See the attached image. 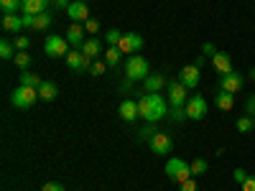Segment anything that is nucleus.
<instances>
[{"mask_svg": "<svg viewBox=\"0 0 255 191\" xmlns=\"http://www.w3.org/2000/svg\"><path fill=\"white\" fill-rule=\"evenodd\" d=\"M15 67H18L20 72L31 67V56H28V51H18V54H15Z\"/></svg>", "mask_w": 255, "mask_h": 191, "instance_id": "obj_30", "label": "nucleus"}, {"mask_svg": "<svg viewBox=\"0 0 255 191\" xmlns=\"http://www.w3.org/2000/svg\"><path fill=\"white\" fill-rule=\"evenodd\" d=\"M199 79H202V69L197 67V64H189V67H184V69L179 72V82L184 84L186 90L199 87Z\"/></svg>", "mask_w": 255, "mask_h": 191, "instance_id": "obj_9", "label": "nucleus"}, {"mask_svg": "<svg viewBox=\"0 0 255 191\" xmlns=\"http://www.w3.org/2000/svg\"><path fill=\"white\" fill-rule=\"evenodd\" d=\"M215 104H217V110H222V112H230L232 107H235V95H232V92H225V90H217Z\"/></svg>", "mask_w": 255, "mask_h": 191, "instance_id": "obj_21", "label": "nucleus"}, {"mask_svg": "<svg viewBox=\"0 0 255 191\" xmlns=\"http://www.w3.org/2000/svg\"><path fill=\"white\" fill-rule=\"evenodd\" d=\"M163 171H166L168 179L176 181V184H184V181L191 179V166L184 158H168L166 166H163Z\"/></svg>", "mask_w": 255, "mask_h": 191, "instance_id": "obj_4", "label": "nucleus"}, {"mask_svg": "<svg viewBox=\"0 0 255 191\" xmlns=\"http://www.w3.org/2000/svg\"><path fill=\"white\" fill-rule=\"evenodd\" d=\"M184 107H186V117H189V120H204L209 104H207V99H204L202 95H191V97L186 99Z\"/></svg>", "mask_w": 255, "mask_h": 191, "instance_id": "obj_6", "label": "nucleus"}, {"mask_svg": "<svg viewBox=\"0 0 255 191\" xmlns=\"http://www.w3.org/2000/svg\"><path fill=\"white\" fill-rule=\"evenodd\" d=\"M41 82H44V79H41L36 72H31V69H23V72H20V84H23V87H33V90H38V87H41Z\"/></svg>", "mask_w": 255, "mask_h": 191, "instance_id": "obj_24", "label": "nucleus"}, {"mask_svg": "<svg viewBox=\"0 0 255 191\" xmlns=\"http://www.w3.org/2000/svg\"><path fill=\"white\" fill-rule=\"evenodd\" d=\"M240 189H243V191H255V176H248L245 184H243Z\"/></svg>", "mask_w": 255, "mask_h": 191, "instance_id": "obj_40", "label": "nucleus"}, {"mask_svg": "<svg viewBox=\"0 0 255 191\" xmlns=\"http://www.w3.org/2000/svg\"><path fill=\"white\" fill-rule=\"evenodd\" d=\"M179 191H199V184H197V179L191 176L189 181H184V184H179Z\"/></svg>", "mask_w": 255, "mask_h": 191, "instance_id": "obj_35", "label": "nucleus"}, {"mask_svg": "<svg viewBox=\"0 0 255 191\" xmlns=\"http://www.w3.org/2000/svg\"><path fill=\"white\" fill-rule=\"evenodd\" d=\"M28 46H31V41H28L26 36H18V38H15V49H18V51H28Z\"/></svg>", "mask_w": 255, "mask_h": 191, "instance_id": "obj_37", "label": "nucleus"}, {"mask_svg": "<svg viewBox=\"0 0 255 191\" xmlns=\"http://www.w3.org/2000/svg\"><path fill=\"white\" fill-rule=\"evenodd\" d=\"M0 59H3V61H10V59H15V44H10L8 38H3V41H0Z\"/></svg>", "mask_w": 255, "mask_h": 191, "instance_id": "obj_27", "label": "nucleus"}, {"mask_svg": "<svg viewBox=\"0 0 255 191\" xmlns=\"http://www.w3.org/2000/svg\"><path fill=\"white\" fill-rule=\"evenodd\" d=\"M84 56H90V59H97V56H102V38H97V36H90L87 41H84V46L79 49Z\"/></svg>", "mask_w": 255, "mask_h": 191, "instance_id": "obj_18", "label": "nucleus"}, {"mask_svg": "<svg viewBox=\"0 0 255 191\" xmlns=\"http://www.w3.org/2000/svg\"><path fill=\"white\" fill-rule=\"evenodd\" d=\"M87 38H90V33H87V28H84V23H72L67 28V41H69V46H74V49H82Z\"/></svg>", "mask_w": 255, "mask_h": 191, "instance_id": "obj_13", "label": "nucleus"}, {"mask_svg": "<svg viewBox=\"0 0 255 191\" xmlns=\"http://www.w3.org/2000/svg\"><path fill=\"white\" fill-rule=\"evenodd\" d=\"M212 67L217 69L220 77H222V74H230V72H235V69H232V56H230L227 51H220V49H217L215 56H212Z\"/></svg>", "mask_w": 255, "mask_h": 191, "instance_id": "obj_16", "label": "nucleus"}, {"mask_svg": "<svg viewBox=\"0 0 255 191\" xmlns=\"http://www.w3.org/2000/svg\"><path fill=\"white\" fill-rule=\"evenodd\" d=\"M250 77H253V79H255V69H253V72H250Z\"/></svg>", "mask_w": 255, "mask_h": 191, "instance_id": "obj_44", "label": "nucleus"}, {"mask_svg": "<svg viewBox=\"0 0 255 191\" xmlns=\"http://www.w3.org/2000/svg\"><path fill=\"white\" fill-rule=\"evenodd\" d=\"M0 10H3V15L20 13V0H0Z\"/></svg>", "mask_w": 255, "mask_h": 191, "instance_id": "obj_28", "label": "nucleus"}, {"mask_svg": "<svg viewBox=\"0 0 255 191\" xmlns=\"http://www.w3.org/2000/svg\"><path fill=\"white\" fill-rule=\"evenodd\" d=\"M56 95H59V87L54 82H41V87H38V99H44V102H51V99H56Z\"/></svg>", "mask_w": 255, "mask_h": 191, "instance_id": "obj_22", "label": "nucleus"}, {"mask_svg": "<svg viewBox=\"0 0 255 191\" xmlns=\"http://www.w3.org/2000/svg\"><path fill=\"white\" fill-rule=\"evenodd\" d=\"M243 84H245V79H243V74L240 72H230V74H222L220 77V87L217 90H225V92H240L243 90Z\"/></svg>", "mask_w": 255, "mask_h": 191, "instance_id": "obj_11", "label": "nucleus"}, {"mask_svg": "<svg viewBox=\"0 0 255 191\" xmlns=\"http://www.w3.org/2000/svg\"><path fill=\"white\" fill-rule=\"evenodd\" d=\"M118 115H120L125 122H133L135 117H140V112H138V102H133V99H123V102H120V107H118Z\"/></svg>", "mask_w": 255, "mask_h": 191, "instance_id": "obj_17", "label": "nucleus"}, {"mask_svg": "<svg viewBox=\"0 0 255 191\" xmlns=\"http://www.w3.org/2000/svg\"><path fill=\"white\" fill-rule=\"evenodd\" d=\"M148 145H151V151L156 156H168L171 148H174V140H171V135H166V133H156L151 140H148Z\"/></svg>", "mask_w": 255, "mask_h": 191, "instance_id": "obj_10", "label": "nucleus"}, {"mask_svg": "<svg viewBox=\"0 0 255 191\" xmlns=\"http://www.w3.org/2000/svg\"><path fill=\"white\" fill-rule=\"evenodd\" d=\"M168 110H171V104L166 102V97H161V92H151V95H143L138 99V112L145 122H158L168 115Z\"/></svg>", "mask_w": 255, "mask_h": 191, "instance_id": "obj_1", "label": "nucleus"}, {"mask_svg": "<svg viewBox=\"0 0 255 191\" xmlns=\"http://www.w3.org/2000/svg\"><path fill=\"white\" fill-rule=\"evenodd\" d=\"M0 26H3V31L8 33H18V31H23V15H3V20H0Z\"/></svg>", "mask_w": 255, "mask_h": 191, "instance_id": "obj_19", "label": "nucleus"}, {"mask_svg": "<svg viewBox=\"0 0 255 191\" xmlns=\"http://www.w3.org/2000/svg\"><path fill=\"white\" fill-rule=\"evenodd\" d=\"M166 87V77L163 74H148L145 79H143V90L151 95V92H161Z\"/></svg>", "mask_w": 255, "mask_h": 191, "instance_id": "obj_20", "label": "nucleus"}, {"mask_svg": "<svg viewBox=\"0 0 255 191\" xmlns=\"http://www.w3.org/2000/svg\"><path fill=\"white\" fill-rule=\"evenodd\" d=\"M125 54L118 49V46H110L108 51H105V64H108V67L113 69V67H118V64H120V59H123Z\"/></svg>", "mask_w": 255, "mask_h": 191, "instance_id": "obj_25", "label": "nucleus"}, {"mask_svg": "<svg viewBox=\"0 0 255 191\" xmlns=\"http://www.w3.org/2000/svg\"><path fill=\"white\" fill-rule=\"evenodd\" d=\"M84 3H92V0H84Z\"/></svg>", "mask_w": 255, "mask_h": 191, "instance_id": "obj_45", "label": "nucleus"}, {"mask_svg": "<svg viewBox=\"0 0 255 191\" xmlns=\"http://www.w3.org/2000/svg\"><path fill=\"white\" fill-rule=\"evenodd\" d=\"M67 67H69L72 72H77V74H82V72H90V67H92V59H90V56H84L79 49H72V51L67 54Z\"/></svg>", "mask_w": 255, "mask_h": 191, "instance_id": "obj_7", "label": "nucleus"}, {"mask_svg": "<svg viewBox=\"0 0 255 191\" xmlns=\"http://www.w3.org/2000/svg\"><path fill=\"white\" fill-rule=\"evenodd\" d=\"M51 0H20V13L23 15H41L46 13Z\"/></svg>", "mask_w": 255, "mask_h": 191, "instance_id": "obj_15", "label": "nucleus"}, {"mask_svg": "<svg viewBox=\"0 0 255 191\" xmlns=\"http://www.w3.org/2000/svg\"><path fill=\"white\" fill-rule=\"evenodd\" d=\"M189 166H191V176H202V174H207V168H209V163L204 158H194Z\"/></svg>", "mask_w": 255, "mask_h": 191, "instance_id": "obj_29", "label": "nucleus"}, {"mask_svg": "<svg viewBox=\"0 0 255 191\" xmlns=\"http://www.w3.org/2000/svg\"><path fill=\"white\" fill-rule=\"evenodd\" d=\"M232 176H235V184H238V186H243V184H245V179H248L250 174L245 171V168H235V174H232Z\"/></svg>", "mask_w": 255, "mask_h": 191, "instance_id": "obj_36", "label": "nucleus"}, {"mask_svg": "<svg viewBox=\"0 0 255 191\" xmlns=\"http://www.w3.org/2000/svg\"><path fill=\"white\" fill-rule=\"evenodd\" d=\"M168 115H171L174 122H184V120H189V117H186V107H171V110H168Z\"/></svg>", "mask_w": 255, "mask_h": 191, "instance_id": "obj_33", "label": "nucleus"}, {"mask_svg": "<svg viewBox=\"0 0 255 191\" xmlns=\"http://www.w3.org/2000/svg\"><path fill=\"white\" fill-rule=\"evenodd\" d=\"M120 38H123V31H118V28H110L108 33H105V41H108L110 46H118Z\"/></svg>", "mask_w": 255, "mask_h": 191, "instance_id": "obj_32", "label": "nucleus"}, {"mask_svg": "<svg viewBox=\"0 0 255 191\" xmlns=\"http://www.w3.org/2000/svg\"><path fill=\"white\" fill-rule=\"evenodd\" d=\"M44 54L51 59H67L69 54V41L67 36H46L44 41Z\"/></svg>", "mask_w": 255, "mask_h": 191, "instance_id": "obj_5", "label": "nucleus"}, {"mask_svg": "<svg viewBox=\"0 0 255 191\" xmlns=\"http://www.w3.org/2000/svg\"><path fill=\"white\" fill-rule=\"evenodd\" d=\"M215 54H217V49L212 46V44H204L202 46V56H215Z\"/></svg>", "mask_w": 255, "mask_h": 191, "instance_id": "obj_42", "label": "nucleus"}, {"mask_svg": "<svg viewBox=\"0 0 255 191\" xmlns=\"http://www.w3.org/2000/svg\"><path fill=\"white\" fill-rule=\"evenodd\" d=\"M148 74H151V67H148V61L138 54H130L125 59V77L128 82H143Z\"/></svg>", "mask_w": 255, "mask_h": 191, "instance_id": "obj_2", "label": "nucleus"}, {"mask_svg": "<svg viewBox=\"0 0 255 191\" xmlns=\"http://www.w3.org/2000/svg\"><path fill=\"white\" fill-rule=\"evenodd\" d=\"M235 130H238V133H253V130H255V117H250V115L238 117V120H235Z\"/></svg>", "mask_w": 255, "mask_h": 191, "instance_id": "obj_26", "label": "nucleus"}, {"mask_svg": "<svg viewBox=\"0 0 255 191\" xmlns=\"http://www.w3.org/2000/svg\"><path fill=\"white\" fill-rule=\"evenodd\" d=\"M51 23H54V13H51V10H46V13L36 15L33 28H31V31H49V28H51Z\"/></svg>", "mask_w": 255, "mask_h": 191, "instance_id": "obj_23", "label": "nucleus"}, {"mask_svg": "<svg viewBox=\"0 0 255 191\" xmlns=\"http://www.w3.org/2000/svg\"><path fill=\"white\" fill-rule=\"evenodd\" d=\"M118 49H120L123 54H138V51L143 49V36H140V33H123Z\"/></svg>", "mask_w": 255, "mask_h": 191, "instance_id": "obj_12", "label": "nucleus"}, {"mask_svg": "<svg viewBox=\"0 0 255 191\" xmlns=\"http://www.w3.org/2000/svg\"><path fill=\"white\" fill-rule=\"evenodd\" d=\"M105 69H108V64L97 59V61H92V67H90V74H92V77H102V74H105Z\"/></svg>", "mask_w": 255, "mask_h": 191, "instance_id": "obj_34", "label": "nucleus"}, {"mask_svg": "<svg viewBox=\"0 0 255 191\" xmlns=\"http://www.w3.org/2000/svg\"><path fill=\"white\" fill-rule=\"evenodd\" d=\"M156 133H158V130L153 127V122H148L145 127H140V130H138V140H151Z\"/></svg>", "mask_w": 255, "mask_h": 191, "instance_id": "obj_31", "label": "nucleus"}, {"mask_svg": "<svg viewBox=\"0 0 255 191\" xmlns=\"http://www.w3.org/2000/svg\"><path fill=\"white\" fill-rule=\"evenodd\" d=\"M67 15L72 18V23H87L90 20V8L84 0H72V5L67 8Z\"/></svg>", "mask_w": 255, "mask_h": 191, "instance_id": "obj_14", "label": "nucleus"}, {"mask_svg": "<svg viewBox=\"0 0 255 191\" xmlns=\"http://www.w3.org/2000/svg\"><path fill=\"white\" fill-rule=\"evenodd\" d=\"M84 28H87V33H100V20L97 18H90L87 23H84Z\"/></svg>", "mask_w": 255, "mask_h": 191, "instance_id": "obj_38", "label": "nucleus"}, {"mask_svg": "<svg viewBox=\"0 0 255 191\" xmlns=\"http://www.w3.org/2000/svg\"><path fill=\"white\" fill-rule=\"evenodd\" d=\"M51 5L59 10V8H64V10H67L69 5H72V0H51Z\"/></svg>", "mask_w": 255, "mask_h": 191, "instance_id": "obj_41", "label": "nucleus"}, {"mask_svg": "<svg viewBox=\"0 0 255 191\" xmlns=\"http://www.w3.org/2000/svg\"><path fill=\"white\" fill-rule=\"evenodd\" d=\"M36 99H38V90L23 87V84H18V87L13 90V95H10V104H13L15 110H28V107H33Z\"/></svg>", "mask_w": 255, "mask_h": 191, "instance_id": "obj_3", "label": "nucleus"}, {"mask_svg": "<svg viewBox=\"0 0 255 191\" xmlns=\"http://www.w3.org/2000/svg\"><path fill=\"white\" fill-rule=\"evenodd\" d=\"M245 110H248V115H250V117L255 115V95H253V97L245 102Z\"/></svg>", "mask_w": 255, "mask_h": 191, "instance_id": "obj_43", "label": "nucleus"}, {"mask_svg": "<svg viewBox=\"0 0 255 191\" xmlns=\"http://www.w3.org/2000/svg\"><path fill=\"white\" fill-rule=\"evenodd\" d=\"M41 191H64V186H61L59 181H49V184L41 186Z\"/></svg>", "mask_w": 255, "mask_h": 191, "instance_id": "obj_39", "label": "nucleus"}, {"mask_svg": "<svg viewBox=\"0 0 255 191\" xmlns=\"http://www.w3.org/2000/svg\"><path fill=\"white\" fill-rule=\"evenodd\" d=\"M189 99V90L184 87V84L176 79V82H168V104L171 107H184Z\"/></svg>", "mask_w": 255, "mask_h": 191, "instance_id": "obj_8", "label": "nucleus"}]
</instances>
